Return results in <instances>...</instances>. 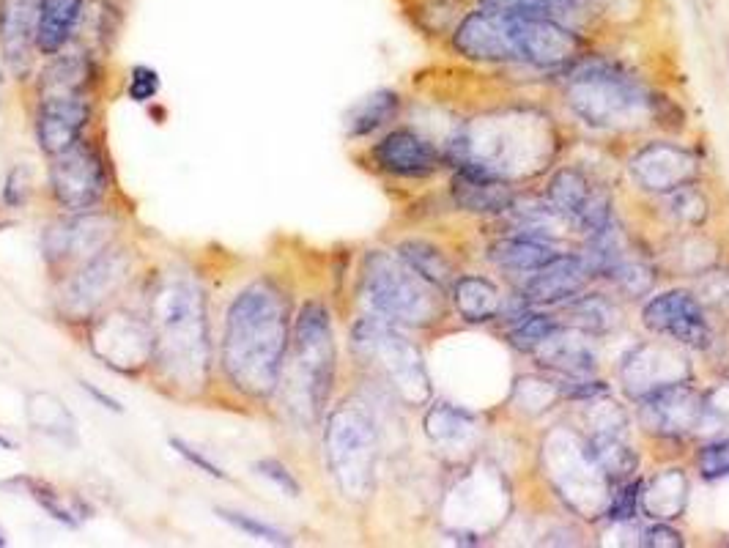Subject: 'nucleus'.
<instances>
[{
	"label": "nucleus",
	"instance_id": "nucleus-41",
	"mask_svg": "<svg viewBox=\"0 0 729 548\" xmlns=\"http://www.w3.org/2000/svg\"><path fill=\"white\" fill-rule=\"evenodd\" d=\"M510 401L521 409H529V403H535V414L546 411L557 401H562L560 381L543 379V376H518L513 381V390H510Z\"/></svg>",
	"mask_w": 729,
	"mask_h": 548
},
{
	"label": "nucleus",
	"instance_id": "nucleus-33",
	"mask_svg": "<svg viewBox=\"0 0 729 548\" xmlns=\"http://www.w3.org/2000/svg\"><path fill=\"white\" fill-rule=\"evenodd\" d=\"M25 420L31 431L61 444H77V420L58 395L53 392H28L25 398Z\"/></svg>",
	"mask_w": 729,
	"mask_h": 548
},
{
	"label": "nucleus",
	"instance_id": "nucleus-37",
	"mask_svg": "<svg viewBox=\"0 0 729 548\" xmlns=\"http://www.w3.org/2000/svg\"><path fill=\"white\" fill-rule=\"evenodd\" d=\"M710 209V195L699 187V181L661 195V217L672 222L677 231H702L710 222Z\"/></svg>",
	"mask_w": 729,
	"mask_h": 548
},
{
	"label": "nucleus",
	"instance_id": "nucleus-35",
	"mask_svg": "<svg viewBox=\"0 0 729 548\" xmlns=\"http://www.w3.org/2000/svg\"><path fill=\"white\" fill-rule=\"evenodd\" d=\"M592 461L601 466V472L609 477V483L617 485L631 480L639 472V453L625 442L620 433H587L584 436Z\"/></svg>",
	"mask_w": 729,
	"mask_h": 548
},
{
	"label": "nucleus",
	"instance_id": "nucleus-46",
	"mask_svg": "<svg viewBox=\"0 0 729 548\" xmlns=\"http://www.w3.org/2000/svg\"><path fill=\"white\" fill-rule=\"evenodd\" d=\"M694 466L702 480L716 483L729 477V436H713L694 455Z\"/></svg>",
	"mask_w": 729,
	"mask_h": 548
},
{
	"label": "nucleus",
	"instance_id": "nucleus-54",
	"mask_svg": "<svg viewBox=\"0 0 729 548\" xmlns=\"http://www.w3.org/2000/svg\"><path fill=\"white\" fill-rule=\"evenodd\" d=\"M80 384H83V390H85V392H91V398H96V401L102 403V406H105V409H110V411H121V403H118L116 398H110V395H105V392H99V390H96V387H94V384H88V381H80Z\"/></svg>",
	"mask_w": 729,
	"mask_h": 548
},
{
	"label": "nucleus",
	"instance_id": "nucleus-40",
	"mask_svg": "<svg viewBox=\"0 0 729 548\" xmlns=\"http://www.w3.org/2000/svg\"><path fill=\"white\" fill-rule=\"evenodd\" d=\"M560 324V318H554L549 313L538 310V307H532L518 324L508 327V346L513 351H518V354H527L529 357L543 340L549 338L554 329H560Z\"/></svg>",
	"mask_w": 729,
	"mask_h": 548
},
{
	"label": "nucleus",
	"instance_id": "nucleus-18",
	"mask_svg": "<svg viewBox=\"0 0 729 548\" xmlns=\"http://www.w3.org/2000/svg\"><path fill=\"white\" fill-rule=\"evenodd\" d=\"M639 425L658 442H683L699 433L702 422V390L691 381H677L636 401Z\"/></svg>",
	"mask_w": 729,
	"mask_h": 548
},
{
	"label": "nucleus",
	"instance_id": "nucleus-36",
	"mask_svg": "<svg viewBox=\"0 0 729 548\" xmlns=\"http://www.w3.org/2000/svg\"><path fill=\"white\" fill-rule=\"evenodd\" d=\"M395 253L401 255V261L412 266L414 272L420 274L423 280H428L431 285H436L439 291H450V285L458 277L455 274V266L450 261V255L444 253L442 247L428 239H403Z\"/></svg>",
	"mask_w": 729,
	"mask_h": 548
},
{
	"label": "nucleus",
	"instance_id": "nucleus-25",
	"mask_svg": "<svg viewBox=\"0 0 729 548\" xmlns=\"http://www.w3.org/2000/svg\"><path fill=\"white\" fill-rule=\"evenodd\" d=\"M42 0H0V53L17 77H25L36 53Z\"/></svg>",
	"mask_w": 729,
	"mask_h": 548
},
{
	"label": "nucleus",
	"instance_id": "nucleus-50",
	"mask_svg": "<svg viewBox=\"0 0 729 548\" xmlns=\"http://www.w3.org/2000/svg\"><path fill=\"white\" fill-rule=\"evenodd\" d=\"M255 472H258L261 477H266V480L275 485V488H280L283 494H288V496L302 494V485H299V480H296V477L291 475V469H288L283 461H277V458H261V461L255 464Z\"/></svg>",
	"mask_w": 729,
	"mask_h": 548
},
{
	"label": "nucleus",
	"instance_id": "nucleus-3",
	"mask_svg": "<svg viewBox=\"0 0 729 548\" xmlns=\"http://www.w3.org/2000/svg\"><path fill=\"white\" fill-rule=\"evenodd\" d=\"M450 168H472L497 179L513 181L535 176L551 168L557 154L554 127L535 113H505V116L469 121L442 148Z\"/></svg>",
	"mask_w": 729,
	"mask_h": 548
},
{
	"label": "nucleus",
	"instance_id": "nucleus-23",
	"mask_svg": "<svg viewBox=\"0 0 729 548\" xmlns=\"http://www.w3.org/2000/svg\"><path fill=\"white\" fill-rule=\"evenodd\" d=\"M529 357L540 370L554 373L560 379H584V376H592L601 365L595 338L565 321Z\"/></svg>",
	"mask_w": 729,
	"mask_h": 548
},
{
	"label": "nucleus",
	"instance_id": "nucleus-14",
	"mask_svg": "<svg viewBox=\"0 0 729 548\" xmlns=\"http://www.w3.org/2000/svg\"><path fill=\"white\" fill-rule=\"evenodd\" d=\"M50 190L55 203L69 214L91 211L107 192V168L102 154L88 140H77L55 154L50 165Z\"/></svg>",
	"mask_w": 729,
	"mask_h": 548
},
{
	"label": "nucleus",
	"instance_id": "nucleus-11",
	"mask_svg": "<svg viewBox=\"0 0 729 548\" xmlns=\"http://www.w3.org/2000/svg\"><path fill=\"white\" fill-rule=\"evenodd\" d=\"M88 346L99 362L121 376H135L154 362V338L148 318L129 310H107L88 329Z\"/></svg>",
	"mask_w": 729,
	"mask_h": 548
},
{
	"label": "nucleus",
	"instance_id": "nucleus-22",
	"mask_svg": "<svg viewBox=\"0 0 729 548\" xmlns=\"http://www.w3.org/2000/svg\"><path fill=\"white\" fill-rule=\"evenodd\" d=\"M592 277L584 266L579 253H560L551 258L549 264L540 266L518 283V294L527 299L529 305L538 307H562L590 288Z\"/></svg>",
	"mask_w": 729,
	"mask_h": 548
},
{
	"label": "nucleus",
	"instance_id": "nucleus-26",
	"mask_svg": "<svg viewBox=\"0 0 729 548\" xmlns=\"http://www.w3.org/2000/svg\"><path fill=\"white\" fill-rule=\"evenodd\" d=\"M475 6L510 17H538L560 22L571 31L587 36L598 22V11L590 0H475Z\"/></svg>",
	"mask_w": 729,
	"mask_h": 548
},
{
	"label": "nucleus",
	"instance_id": "nucleus-2",
	"mask_svg": "<svg viewBox=\"0 0 729 548\" xmlns=\"http://www.w3.org/2000/svg\"><path fill=\"white\" fill-rule=\"evenodd\" d=\"M154 362L181 392H201L212 373V335L203 288L187 274H165L148 299Z\"/></svg>",
	"mask_w": 729,
	"mask_h": 548
},
{
	"label": "nucleus",
	"instance_id": "nucleus-15",
	"mask_svg": "<svg viewBox=\"0 0 729 548\" xmlns=\"http://www.w3.org/2000/svg\"><path fill=\"white\" fill-rule=\"evenodd\" d=\"M628 176L645 195H669L702 179V157L672 140H650L628 159Z\"/></svg>",
	"mask_w": 729,
	"mask_h": 548
},
{
	"label": "nucleus",
	"instance_id": "nucleus-42",
	"mask_svg": "<svg viewBox=\"0 0 729 548\" xmlns=\"http://www.w3.org/2000/svg\"><path fill=\"white\" fill-rule=\"evenodd\" d=\"M699 433L729 436V376L702 390V422Z\"/></svg>",
	"mask_w": 729,
	"mask_h": 548
},
{
	"label": "nucleus",
	"instance_id": "nucleus-45",
	"mask_svg": "<svg viewBox=\"0 0 729 548\" xmlns=\"http://www.w3.org/2000/svg\"><path fill=\"white\" fill-rule=\"evenodd\" d=\"M217 516H220L225 524H231L233 529H239V532L247 535V538L261 540V543H269V546H291V543H294L283 529L272 527V524H266L261 518L250 516V513H239V510H228V507H217Z\"/></svg>",
	"mask_w": 729,
	"mask_h": 548
},
{
	"label": "nucleus",
	"instance_id": "nucleus-9",
	"mask_svg": "<svg viewBox=\"0 0 729 548\" xmlns=\"http://www.w3.org/2000/svg\"><path fill=\"white\" fill-rule=\"evenodd\" d=\"M554 466L557 472L551 475V485L560 491L562 499L579 516H603L612 483L601 472V466L592 461L582 436H573L568 431L554 433Z\"/></svg>",
	"mask_w": 729,
	"mask_h": 548
},
{
	"label": "nucleus",
	"instance_id": "nucleus-12",
	"mask_svg": "<svg viewBox=\"0 0 729 548\" xmlns=\"http://www.w3.org/2000/svg\"><path fill=\"white\" fill-rule=\"evenodd\" d=\"M543 198L571 222L573 231L582 236L601 231L609 222L617 220L609 190L576 165H562V168L551 170L546 187H543Z\"/></svg>",
	"mask_w": 729,
	"mask_h": 548
},
{
	"label": "nucleus",
	"instance_id": "nucleus-30",
	"mask_svg": "<svg viewBox=\"0 0 729 548\" xmlns=\"http://www.w3.org/2000/svg\"><path fill=\"white\" fill-rule=\"evenodd\" d=\"M688 475L683 469H661L656 477L642 480L639 516L650 521H675L688 505Z\"/></svg>",
	"mask_w": 729,
	"mask_h": 548
},
{
	"label": "nucleus",
	"instance_id": "nucleus-1",
	"mask_svg": "<svg viewBox=\"0 0 729 548\" xmlns=\"http://www.w3.org/2000/svg\"><path fill=\"white\" fill-rule=\"evenodd\" d=\"M291 346L288 296L272 280H255L233 296L225 313L220 365L233 390L266 401L280 387Z\"/></svg>",
	"mask_w": 729,
	"mask_h": 548
},
{
	"label": "nucleus",
	"instance_id": "nucleus-5",
	"mask_svg": "<svg viewBox=\"0 0 729 548\" xmlns=\"http://www.w3.org/2000/svg\"><path fill=\"white\" fill-rule=\"evenodd\" d=\"M360 299L370 316L395 327L431 329L447 318V296L423 280L401 255L368 250L360 266Z\"/></svg>",
	"mask_w": 729,
	"mask_h": 548
},
{
	"label": "nucleus",
	"instance_id": "nucleus-52",
	"mask_svg": "<svg viewBox=\"0 0 729 548\" xmlns=\"http://www.w3.org/2000/svg\"><path fill=\"white\" fill-rule=\"evenodd\" d=\"M636 543L645 548H680L686 546V538L669 521H656V524H650L639 532Z\"/></svg>",
	"mask_w": 729,
	"mask_h": 548
},
{
	"label": "nucleus",
	"instance_id": "nucleus-39",
	"mask_svg": "<svg viewBox=\"0 0 729 548\" xmlns=\"http://www.w3.org/2000/svg\"><path fill=\"white\" fill-rule=\"evenodd\" d=\"M603 280L612 285L614 294H620L623 299H645V296L653 294V288H656L658 272L650 261H642V258L628 255V258H623V261L614 266L612 272L606 274Z\"/></svg>",
	"mask_w": 729,
	"mask_h": 548
},
{
	"label": "nucleus",
	"instance_id": "nucleus-17",
	"mask_svg": "<svg viewBox=\"0 0 729 548\" xmlns=\"http://www.w3.org/2000/svg\"><path fill=\"white\" fill-rule=\"evenodd\" d=\"M450 50L469 64L483 66H510L518 64L513 28L508 14L486 11L480 6L464 11V17L455 22L450 31Z\"/></svg>",
	"mask_w": 729,
	"mask_h": 548
},
{
	"label": "nucleus",
	"instance_id": "nucleus-19",
	"mask_svg": "<svg viewBox=\"0 0 729 548\" xmlns=\"http://www.w3.org/2000/svg\"><path fill=\"white\" fill-rule=\"evenodd\" d=\"M373 165L392 179L425 181L447 165L442 148L412 127L390 129L370 148Z\"/></svg>",
	"mask_w": 729,
	"mask_h": 548
},
{
	"label": "nucleus",
	"instance_id": "nucleus-6",
	"mask_svg": "<svg viewBox=\"0 0 729 548\" xmlns=\"http://www.w3.org/2000/svg\"><path fill=\"white\" fill-rule=\"evenodd\" d=\"M338 376V343L332 313L324 302L307 299L291 327V381L294 411L307 422L324 417Z\"/></svg>",
	"mask_w": 729,
	"mask_h": 548
},
{
	"label": "nucleus",
	"instance_id": "nucleus-34",
	"mask_svg": "<svg viewBox=\"0 0 729 548\" xmlns=\"http://www.w3.org/2000/svg\"><path fill=\"white\" fill-rule=\"evenodd\" d=\"M560 310L568 316L565 324L582 329L592 338H601L606 332H612L623 321V313H620V307H617L612 296L590 294V291H584L571 302H565Z\"/></svg>",
	"mask_w": 729,
	"mask_h": 548
},
{
	"label": "nucleus",
	"instance_id": "nucleus-7",
	"mask_svg": "<svg viewBox=\"0 0 729 548\" xmlns=\"http://www.w3.org/2000/svg\"><path fill=\"white\" fill-rule=\"evenodd\" d=\"M324 455L338 491L351 502H368L379 477V422L368 403L349 398L324 422Z\"/></svg>",
	"mask_w": 729,
	"mask_h": 548
},
{
	"label": "nucleus",
	"instance_id": "nucleus-31",
	"mask_svg": "<svg viewBox=\"0 0 729 548\" xmlns=\"http://www.w3.org/2000/svg\"><path fill=\"white\" fill-rule=\"evenodd\" d=\"M401 107L403 99L398 91H392V88L370 91L368 96H362L360 102H354L343 118L346 137L349 140H365V137L376 135L401 116Z\"/></svg>",
	"mask_w": 729,
	"mask_h": 548
},
{
	"label": "nucleus",
	"instance_id": "nucleus-49",
	"mask_svg": "<svg viewBox=\"0 0 729 548\" xmlns=\"http://www.w3.org/2000/svg\"><path fill=\"white\" fill-rule=\"evenodd\" d=\"M168 444L173 453H179L181 458H184V461H187L190 466H195L198 472L214 477V480H228V472H225L220 464H214L209 455L201 453V450H198L195 444L187 442V439H181V436H170Z\"/></svg>",
	"mask_w": 729,
	"mask_h": 548
},
{
	"label": "nucleus",
	"instance_id": "nucleus-38",
	"mask_svg": "<svg viewBox=\"0 0 729 548\" xmlns=\"http://www.w3.org/2000/svg\"><path fill=\"white\" fill-rule=\"evenodd\" d=\"M669 272L683 274V277H699L710 272L719 264V250L710 244V239L697 236V231H680L675 242L669 244L664 253Z\"/></svg>",
	"mask_w": 729,
	"mask_h": 548
},
{
	"label": "nucleus",
	"instance_id": "nucleus-27",
	"mask_svg": "<svg viewBox=\"0 0 729 548\" xmlns=\"http://www.w3.org/2000/svg\"><path fill=\"white\" fill-rule=\"evenodd\" d=\"M450 302L453 310L469 327H483L497 321L502 307V288L486 274H458L450 285Z\"/></svg>",
	"mask_w": 729,
	"mask_h": 548
},
{
	"label": "nucleus",
	"instance_id": "nucleus-32",
	"mask_svg": "<svg viewBox=\"0 0 729 548\" xmlns=\"http://www.w3.org/2000/svg\"><path fill=\"white\" fill-rule=\"evenodd\" d=\"M85 0H42L36 50L42 55H58L83 20Z\"/></svg>",
	"mask_w": 729,
	"mask_h": 548
},
{
	"label": "nucleus",
	"instance_id": "nucleus-28",
	"mask_svg": "<svg viewBox=\"0 0 729 548\" xmlns=\"http://www.w3.org/2000/svg\"><path fill=\"white\" fill-rule=\"evenodd\" d=\"M562 250H557L551 242L535 239V236H502L497 242L486 247V261L497 266L499 272L513 274L518 280H524L532 272H538L540 266H546L551 258H557Z\"/></svg>",
	"mask_w": 729,
	"mask_h": 548
},
{
	"label": "nucleus",
	"instance_id": "nucleus-13",
	"mask_svg": "<svg viewBox=\"0 0 729 548\" xmlns=\"http://www.w3.org/2000/svg\"><path fill=\"white\" fill-rule=\"evenodd\" d=\"M642 327L688 351H710L713 324L708 307L691 288L658 291L642 307Z\"/></svg>",
	"mask_w": 729,
	"mask_h": 548
},
{
	"label": "nucleus",
	"instance_id": "nucleus-21",
	"mask_svg": "<svg viewBox=\"0 0 729 548\" xmlns=\"http://www.w3.org/2000/svg\"><path fill=\"white\" fill-rule=\"evenodd\" d=\"M91 118L85 91H55L39 94L36 110V143L47 157H55L83 137Z\"/></svg>",
	"mask_w": 729,
	"mask_h": 548
},
{
	"label": "nucleus",
	"instance_id": "nucleus-43",
	"mask_svg": "<svg viewBox=\"0 0 729 548\" xmlns=\"http://www.w3.org/2000/svg\"><path fill=\"white\" fill-rule=\"evenodd\" d=\"M469 9L466 0H420L417 14H420V28L434 36H450L455 22L464 17Z\"/></svg>",
	"mask_w": 729,
	"mask_h": 548
},
{
	"label": "nucleus",
	"instance_id": "nucleus-20",
	"mask_svg": "<svg viewBox=\"0 0 729 548\" xmlns=\"http://www.w3.org/2000/svg\"><path fill=\"white\" fill-rule=\"evenodd\" d=\"M118 222L107 214L77 211L69 220L55 222L44 233V253L50 264H85L113 244Z\"/></svg>",
	"mask_w": 729,
	"mask_h": 548
},
{
	"label": "nucleus",
	"instance_id": "nucleus-29",
	"mask_svg": "<svg viewBox=\"0 0 729 548\" xmlns=\"http://www.w3.org/2000/svg\"><path fill=\"white\" fill-rule=\"evenodd\" d=\"M425 436L450 453H458L469 444L475 442L477 433H480V422H477L475 411H469L466 406L450 401H436L428 406L423 417Z\"/></svg>",
	"mask_w": 729,
	"mask_h": 548
},
{
	"label": "nucleus",
	"instance_id": "nucleus-48",
	"mask_svg": "<svg viewBox=\"0 0 729 548\" xmlns=\"http://www.w3.org/2000/svg\"><path fill=\"white\" fill-rule=\"evenodd\" d=\"M694 294L702 299V305L708 307V313H729V269H710V272L699 274L697 291Z\"/></svg>",
	"mask_w": 729,
	"mask_h": 548
},
{
	"label": "nucleus",
	"instance_id": "nucleus-24",
	"mask_svg": "<svg viewBox=\"0 0 729 548\" xmlns=\"http://www.w3.org/2000/svg\"><path fill=\"white\" fill-rule=\"evenodd\" d=\"M516 198V187L510 181L472 168H453L450 201L458 211L475 217H505Z\"/></svg>",
	"mask_w": 729,
	"mask_h": 548
},
{
	"label": "nucleus",
	"instance_id": "nucleus-47",
	"mask_svg": "<svg viewBox=\"0 0 729 548\" xmlns=\"http://www.w3.org/2000/svg\"><path fill=\"white\" fill-rule=\"evenodd\" d=\"M22 485L28 488V494L36 505L42 507L47 516L64 524V527H77V518H74V510L64 502V496L58 494L55 488H50L42 480H31V477H22Z\"/></svg>",
	"mask_w": 729,
	"mask_h": 548
},
{
	"label": "nucleus",
	"instance_id": "nucleus-4",
	"mask_svg": "<svg viewBox=\"0 0 729 548\" xmlns=\"http://www.w3.org/2000/svg\"><path fill=\"white\" fill-rule=\"evenodd\" d=\"M557 74L562 77L565 105L587 127L620 132L650 121L653 88H647L623 61L582 53Z\"/></svg>",
	"mask_w": 729,
	"mask_h": 548
},
{
	"label": "nucleus",
	"instance_id": "nucleus-53",
	"mask_svg": "<svg viewBox=\"0 0 729 548\" xmlns=\"http://www.w3.org/2000/svg\"><path fill=\"white\" fill-rule=\"evenodd\" d=\"M28 192H31V176H28V168H17L11 170L9 179H6V190H3V198L9 206H22L28 201Z\"/></svg>",
	"mask_w": 729,
	"mask_h": 548
},
{
	"label": "nucleus",
	"instance_id": "nucleus-56",
	"mask_svg": "<svg viewBox=\"0 0 729 548\" xmlns=\"http://www.w3.org/2000/svg\"><path fill=\"white\" fill-rule=\"evenodd\" d=\"M6 546V535H3V529H0V548Z\"/></svg>",
	"mask_w": 729,
	"mask_h": 548
},
{
	"label": "nucleus",
	"instance_id": "nucleus-16",
	"mask_svg": "<svg viewBox=\"0 0 729 548\" xmlns=\"http://www.w3.org/2000/svg\"><path fill=\"white\" fill-rule=\"evenodd\" d=\"M686 351L688 348L677 346L672 340H650L631 348L617 368L625 395L631 401H639L669 384L691 381V362Z\"/></svg>",
	"mask_w": 729,
	"mask_h": 548
},
{
	"label": "nucleus",
	"instance_id": "nucleus-8",
	"mask_svg": "<svg viewBox=\"0 0 729 548\" xmlns=\"http://www.w3.org/2000/svg\"><path fill=\"white\" fill-rule=\"evenodd\" d=\"M351 348L362 365L409 409H423L434 398L425 357L401 327L376 316H362L351 327Z\"/></svg>",
	"mask_w": 729,
	"mask_h": 548
},
{
	"label": "nucleus",
	"instance_id": "nucleus-44",
	"mask_svg": "<svg viewBox=\"0 0 729 548\" xmlns=\"http://www.w3.org/2000/svg\"><path fill=\"white\" fill-rule=\"evenodd\" d=\"M642 480L645 477H631L623 483L612 485V494L603 510V518L609 524H634L639 518V494H642Z\"/></svg>",
	"mask_w": 729,
	"mask_h": 548
},
{
	"label": "nucleus",
	"instance_id": "nucleus-55",
	"mask_svg": "<svg viewBox=\"0 0 729 548\" xmlns=\"http://www.w3.org/2000/svg\"><path fill=\"white\" fill-rule=\"evenodd\" d=\"M0 447H3V450H14V442H11V439H6V436L0 433Z\"/></svg>",
	"mask_w": 729,
	"mask_h": 548
},
{
	"label": "nucleus",
	"instance_id": "nucleus-51",
	"mask_svg": "<svg viewBox=\"0 0 729 548\" xmlns=\"http://www.w3.org/2000/svg\"><path fill=\"white\" fill-rule=\"evenodd\" d=\"M159 85L162 83H159L157 69H151V66H135L132 74H129L127 94L132 102L146 105V102H151V99L159 94Z\"/></svg>",
	"mask_w": 729,
	"mask_h": 548
},
{
	"label": "nucleus",
	"instance_id": "nucleus-10",
	"mask_svg": "<svg viewBox=\"0 0 729 548\" xmlns=\"http://www.w3.org/2000/svg\"><path fill=\"white\" fill-rule=\"evenodd\" d=\"M132 272V258L121 247H107L85 264L77 266V272L66 280L61 291V310L72 321H94L107 302L127 285Z\"/></svg>",
	"mask_w": 729,
	"mask_h": 548
}]
</instances>
